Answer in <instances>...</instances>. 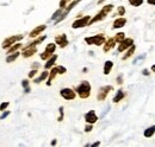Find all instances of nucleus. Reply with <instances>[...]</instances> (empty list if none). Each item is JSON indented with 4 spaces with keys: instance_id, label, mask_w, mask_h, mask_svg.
<instances>
[{
    "instance_id": "obj_18",
    "label": "nucleus",
    "mask_w": 155,
    "mask_h": 147,
    "mask_svg": "<svg viewBox=\"0 0 155 147\" xmlns=\"http://www.w3.org/2000/svg\"><path fill=\"white\" fill-rule=\"evenodd\" d=\"M58 55H53L50 58H48L47 59V63L44 64V69L45 70H49V69H51L54 65H55V62L58 61Z\"/></svg>"
},
{
    "instance_id": "obj_34",
    "label": "nucleus",
    "mask_w": 155,
    "mask_h": 147,
    "mask_svg": "<svg viewBox=\"0 0 155 147\" xmlns=\"http://www.w3.org/2000/svg\"><path fill=\"white\" fill-rule=\"evenodd\" d=\"M37 73H38V71H37V69H32V70L29 73V78H34V77L37 75Z\"/></svg>"
},
{
    "instance_id": "obj_27",
    "label": "nucleus",
    "mask_w": 155,
    "mask_h": 147,
    "mask_svg": "<svg viewBox=\"0 0 155 147\" xmlns=\"http://www.w3.org/2000/svg\"><path fill=\"white\" fill-rule=\"evenodd\" d=\"M21 86L24 88V92H30V83L28 80H23L21 81Z\"/></svg>"
},
{
    "instance_id": "obj_24",
    "label": "nucleus",
    "mask_w": 155,
    "mask_h": 147,
    "mask_svg": "<svg viewBox=\"0 0 155 147\" xmlns=\"http://www.w3.org/2000/svg\"><path fill=\"white\" fill-rule=\"evenodd\" d=\"M154 134H155V125L148 127V128L144 130V133H143V135H144L146 138H152Z\"/></svg>"
},
{
    "instance_id": "obj_2",
    "label": "nucleus",
    "mask_w": 155,
    "mask_h": 147,
    "mask_svg": "<svg viewBox=\"0 0 155 147\" xmlns=\"http://www.w3.org/2000/svg\"><path fill=\"white\" fill-rule=\"evenodd\" d=\"M91 89H92V87H91L90 82H88V81H82L79 86H77V88H75L74 90H75V92L79 95L80 99L85 100V99H88V97H90V95H91Z\"/></svg>"
},
{
    "instance_id": "obj_40",
    "label": "nucleus",
    "mask_w": 155,
    "mask_h": 147,
    "mask_svg": "<svg viewBox=\"0 0 155 147\" xmlns=\"http://www.w3.org/2000/svg\"><path fill=\"white\" fill-rule=\"evenodd\" d=\"M147 2H148L149 5H154L155 6V0H147Z\"/></svg>"
},
{
    "instance_id": "obj_39",
    "label": "nucleus",
    "mask_w": 155,
    "mask_h": 147,
    "mask_svg": "<svg viewBox=\"0 0 155 147\" xmlns=\"http://www.w3.org/2000/svg\"><path fill=\"white\" fill-rule=\"evenodd\" d=\"M142 75L143 76H149V70L148 69H143L142 70Z\"/></svg>"
},
{
    "instance_id": "obj_1",
    "label": "nucleus",
    "mask_w": 155,
    "mask_h": 147,
    "mask_svg": "<svg viewBox=\"0 0 155 147\" xmlns=\"http://www.w3.org/2000/svg\"><path fill=\"white\" fill-rule=\"evenodd\" d=\"M114 5L112 4H109V5H105V6H103V8L98 12L97 14L93 17V18H91L90 20V23H88V25H93L94 23H98V21H101V20H104V19L106 18L107 16H109V13L114 10Z\"/></svg>"
},
{
    "instance_id": "obj_12",
    "label": "nucleus",
    "mask_w": 155,
    "mask_h": 147,
    "mask_svg": "<svg viewBox=\"0 0 155 147\" xmlns=\"http://www.w3.org/2000/svg\"><path fill=\"white\" fill-rule=\"evenodd\" d=\"M55 44H58L61 49H64L69 42H68V38H67V35L62 33V35H58V36L55 37Z\"/></svg>"
},
{
    "instance_id": "obj_38",
    "label": "nucleus",
    "mask_w": 155,
    "mask_h": 147,
    "mask_svg": "<svg viewBox=\"0 0 155 147\" xmlns=\"http://www.w3.org/2000/svg\"><path fill=\"white\" fill-rule=\"evenodd\" d=\"M117 83H118V84H122V83H123V76H122V75H119V76L117 77Z\"/></svg>"
},
{
    "instance_id": "obj_16",
    "label": "nucleus",
    "mask_w": 155,
    "mask_h": 147,
    "mask_svg": "<svg viewBox=\"0 0 155 147\" xmlns=\"http://www.w3.org/2000/svg\"><path fill=\"white\" fill-rule=\"evenodd\" d=\"M45 29H47V25H38L37 27H35V29L30 32L29 37H30V38H36V37H38L39 35H42V32H43Z\"/></svg>"
},
{
    "instance_id": "obj_32",
    "label": "nucleus",
    "mask_w": 155,
    "mask_h": 147,
    "mask_svg": "<svg viewBox=\"0 0 155 147\" xmlns=\"http://www.w3.org/2000/svg\"><path fill=\"white\" fill-rule=\"evenodd\" d=\"M62 12H63V10H62V8H58V11H56V12H55V13L53 14V17H51V19H53V20H55V19H58V17H60V16L62 14Z\"/></svg>"
},
{
    "instance_id": "obj_26",
    "label": "nucleus",
    "mask_w": 155,
    "mask_h": 147,
    "mask_svg": "<svg viewBox=\"0 0 155 147\" xmlns=\"http://www.w3.org/2000/svg\"><path fill=\"white\" fill-rule=\"evenodd\" d=\"M45 38H47V36L44 35V36H41V37H37L34 42H31V43H29V46H37L38 44H41L43 40H45Z\"/></svg>"
},
{
    "instance_id": "obj_35",
    "label": "nucleus",
    "mask_w": 155,
    "mask_h": 147,
    "mask_svg": "<svg viewBox=\"0 0 155 147\" xmlns=\"http://www.w3.org/2000/svg\"><path fill=\"white\" fill-rule=\"evenodd\" d=\"M60 116H58V122H61L62 120H63V107H60Z\"/></svg>"
},
{
    "instance_id": "obj_5",
    "label": "nucleus",
    "mask_w": 155,
    "mask_h": 147,
    "mask_svg": "<svg viewBox=\"0 0 155 147\" xmlns=\"http://www.w3.org/2000/svg\"><path fill=\"white\" fill-rule=\"evenodd\" d=\"M24 38V36L23 35H13V36H10L7 37L4 42H2V49H5V50H7L10 46H12L13 44H16L17 42H19V40H21Z\"/></svg>"
},
{
    "instance_id": "obj_11",
    "label": "nucleus",
    "mask_w": 155,
    "mask_h": 147,
    "mask_svg": "<svg viewBox=\"0 0 155 147\" xmlns=\"http://www.w3.org/2000/svg\"><path fill=\"white\" fill-rule=\"evenodd\" d=\"M131 45H134V39L133 38H124L120 43H119V45H118V52H124L125 50H128Z\"/></svg>"
},
{
    "instance_id": "obj_7",
    "label": "nucleus",
    "mask_w": 155,
    "mask_h": 147,
    "mask_svg": "<svg viewBox=\"0 0 155 147\" xmlns=\"http://www.w3.org/2000/svg\"><path fill=\"white\" fill-rule=\"evenodd\" d=\"M80 1H81V0H72V1H71V2L67 5V7H66V8H63V12H62V14H61V16H60V17L56 19V21H55V23L58 24V23H60L61 20H63V19L67 17V14H68V13H69V12H71V11H72V10H73L75 6H77L78 4L80 2Z\"/></svg>"
},
{
    "instance_id": "obj_17",
    "label": "nucleus",
    "mask_w": 155,
    "mask_h": 147,
    "mask_svg": "<svg viewBox=\"0 0 155 147\" xmlns=\"http://www.w3.org/2000/svg\"><path fill=\"white\" fill-rule=\"evenodd\" d=\"M125 24H127V19L124 17H118L112 24V29H122L123 26H125Z\"/></svg>"
},
{
    "instance_id": "obj_10",
    "label": "nucleus",
    "mask_w": 155,
    "mask_h": 147,
    "mask_svg": "<svg viewBox=\"0 0 155 147\" xmlns=\"http://www.w3.org/2000/svg\"><path fill=\"white\" fill-rule=\"evenodd\" d=\"M90 20H91V16H85V17H82V18H79L72 24V27H73V29H81V27L88 26Z\"/></svg>"
},
{
    "instance_id": "obj_41",
    "label": "nucleus",
    "mask_w": 155,
    "mask_h": 147,
    "mask_svg": "<svg viewBox=\"0 0 155 147\" xmlns=\"http://www.w3.org/2000/svg\"><path fill=\"white\" fill-rule=\"evenodd\" d=\"M150 70H152V73H155V64H153V65H152Z\"/></svg>"
},
{
    "instance_id": "obj_23",
    "label": "nucleus",
    "mask_w": 155,
    "mask_h": 147,
    "mask_svg": "<svg viewBox=\"0 0 155 147\" xmlns=\"http://www.w3.org/2000/svg\"><path fill=\"white\" fill-rule=\"evenodd\" d=\"M135 50H136V46H135V45H131V46H130V48L127 50V54H125V55L122 57V59H123V61H127L128 58H130L131 56L134 55Z\"/></svg>"
},
{
    "instance_id": "obj_3",
    "label": "nucleus",
    "mask_w": 155,
    "mask_h": 147,
    "mask_svg": "<svg viewBox=\"0 0 155 147\" xmlns=\"http://www.w3.org/2000/svg\"><path fill=\"white\" fill-rule=\"evenodd\" d=\"M67 73V69L63 67V65H56V67H53L49 71V76H48V81H47V86L50 87L51 86V82L53 80L58 76V75H63V74Z\"/></svg>"
},
{
    "instance_id": "obj_9",
    "label": "nucleus",
    "mask_w": 155,
    "mask_h": 147,
    "mask_svg": "<svg viewBox=\"0 0 155 147\" xmlns=\"http://www.w3.org/2000/svg\"><path fill=\"white\" fill-rule=\"evenodd\" d=\"M112 90H114L112 86H104V87H101L99 89V92H98L97 100L98 101H104L107 97V95L110 94V92H112Z\"/></svg>"
},
{
    "instance_id": "obj_28",
    "label": "nucleus",
    "mask_w": 155,
    "mask_h": 147,
    "mask_svg": "<svg viewBox=\"0 0 155 147\" xmlns=\"http://www.w3.org/2000/svg\"><path fill=\"white\" fill-rule=\"evenodd\" d=\"M114 38L116 39L117 43H120V42L125 38V33H124V32H118V33H116V36L114 37Z\"/></svg>"
},
{
    "instance_id": "obj_31",
    "label": "nucleus",
    "mask_w": 155,
    "mask_h": 147,
    "mask_svg": "<svg viewBox=\"0 0 155 147\" xmlns=\"http://www.w3.org/2000/svg\"><path fill=\"white\" fill-rule=\"evenodd\" d=\"M72 0H60V8H66L67 7V5L71 2Z\"/></svg>"
},
{
    "instance_id": "obj_4",
    "label": "nucleus",
    "mask_w": 155,
    "mask_h": 147,
    "mask_svg": "<svg viewBox=\"0 0 155 147\" xmlns=\"http://www.w3.org/2000/svg\"><path fill=\"white\" fill-rule=\"evenodd\" d=\"M106 38L103 33H99L96 36H91V37H85V43L87 45H96V46H101L104 43H105Z\"/></svg>"
},
{
    "instance_id": "obj_42",
    "label": "nucleus",
    "mask_w": 155,
    "mask_h": 147,
    "mask_svg": "<svg viewBox=\"0 0 155 147\" xmlns=\"http://www.w3.org/2000/svg\"><path fill=\"white\" fill-rule=\"evenodd\" d=\"M99 145H100V142H99V141H97V142H94V144H93L92 146L94 147V146H99Z\"/></svg>"
},
{
    "instance_id": "obj_6",
    "label": "nucleus",
    "mask_w": 155,
    "mask_h": 147,
    "mask_svg": "<svg viewBox=\"0 0 155 147\" xmlns=\"http://www.w3.org/2000/svg\"><path fill=\"white\" fill-rule=\"evenodd\" d=\"M55 50H56V44H55V43H49V44L45 46V50H44V51H43V52L39 55L41 59L47 61L48 58H50L51 56L54 55Z\"/></svg>"
},
{
    "instance_id": "obj_36",
    "label": "nucleus",
    "mask_w": 155,
    "mask_h": 147,
    "mask_svg": "<svg viewBox=\"0 0 155 147\" xmlns=\"http://www.w3.org/2000/svg\"><path fill=\"white\" fill-rule=\"evenodd\" d=\"M92 129H93V125H92V124H87L86 127H85V132H86V133H90Z\"/></svg>"
},
{
    "instance_id": "obj_8",
    "label": "nucleus",
    "mask_w": 155,
    "mask_h": 147,
    "mask_svg": "<svg viewBox=\"0 0 155 147\" xmlns=\"http://www.w3.org/2000/svg\"><path fill=\"white\" fill-rule=\"evenodd\" d=\"M60 95H61L62 99H64L67 101H72V100H74L77 97V92L72 88H62L60 90Z\"/></svg>"
},
{
    "instance_id": "obj_20",
    "label": "nucleus",
    "mask_w": 155,
    "mask_h": 147,
    "mask_svg": "<svg viewBox=\"0 0 155 147\" xmlns=\"http://www.w3.org/2000/svg\"><path fill=\"white\" fill-rule=\"evenodd\" d=\"M48 76H49V71L44 70V71L41 74V75H39L37 78H35V80H34V83L38 84V83H41L42 81H45V80H48Z\"/></svg>"
},
{
    "instance_id": "obj_21",
    "label": "nucleus",
    "mask_w": 155,
    "mask_h": 147,
    "mask_svg": "<svg viewBox=\"0 0 155 147\" xmlns=\"http://www.w3.org/2000/svg\"><path fill=\"white\" fill-rule=\"evenodd\" d=\"M124 97H125V92H123L122 89H119V90L116 92L115 97L112 99V101H114V103H118V102H119V101H122Z\"/></svg>"
},
{
    "instance_id": "obj_13",
    "label": "nucleus",
    "mask_w": 155,
    "mask_h": 147,
    "mask_svg": "<svg viewBox=\"0 0 155 147\" xmlns=\"http://www.w3.org/2000/svg\"><path fill=\"white\" fill-rule=\"evenodd\" d=\"M84 119H85V121H86L87 124H92V125H94V124L98 121V116H97V114H96L94 110H90V111H87V113L85 114Z\"/></svg>"
},
{
    "instance_id": "obj_15",
    "label": "nucleus",
    "mask_w": 155,
    "mask_h": 147,
    "mask_svg": "<svg viewBox=\"0 0 155 147\" xmlns=\"http://www.w3.org/2000/svg\"><path fill=\"white\" fill-rule=\"evenodd\" d=\"M116 43L117 42L115 38H109V39H106L105 43L103 44V50H104V52H109V51H111V50L115 48Z\"/></svg>"
},
{
    "instance_id": "obj_14",
    "label": "nucleus",
    "mask_w": 155,
    "mask_h": 147,
    "mask_svg": "<svg viewBox=\"0 0 155 147\" xmlns=\"http://www.w3.org/2000/svg\"><path fill=\"white\" fill-rule=\"evenodd\" d=\"M36 52H37V46H29V45H26L25 48H23L21 56L24 58H29V57H32Z\"/></svg>"
},
{
    "instance_id": "obj_29",
    "label": "nucleus",
    "mask_w": 155,
    "mask_h": 147,
    "mask_svg": "<svg viewBox=\"0 0 155 147\" xmlns=\"http://www.w3.org/2000/svg\"><path fill=\"white\" fill-rule=\"evenodd\" d=\"M129 1V4L131 5V6H134V7H138V6H141L142 4H143V0H128Z\"/></svg>"
},
{
    "instance_id": "obj_43",
    "label": "nucleus",
    "mask_w": 155,
    "mask_h": 147,
    "mask_svg": "<svg viewBox=\"0 0 155 147\" xmlns=\"http://www.w3.org/2000/svg\"><path fill=\"white\" fill-rule=\"evenodd\" d=\"M51 145H56V140H53L51 141Z\"/></svg>"
},
{
    "instance_id": "obj_19",
    "label": "nucleus",
    "mask_w": 155,
    "mask_h": 147,
    "mask_svg": "<svg viewBox=\"0 0 155 147\" xmlns=\"http://www.w3.org/2000/svg\"><path fill=\"white\" fill-rule=\"evenodd\" d=\"M20 48H23V44H21V43H19V42H17L16 44H13L12 46H10V48L7 49V51H6V55H11V54H13V52L18 51Z\"/></svg>"
},
{
    "instance_id": "obj_37",
    "label": "nucleus",
    "mask_w": 155,
    "mask_h": 147,
    "mask_svg": "<svg viewBox=\"0 0 155 147\" xmlns=\"http://www.w3.org/2000/svg\"><path fill=\"white\" fill-rule=\"evenodd\" d=\"M8 115H10V111H8V110H6L5 113H2V114L0 115V120H4V119H5V117H7Z\"/></svg>"
},
{
    "instance_id": "obj_33",
    "label": "nucleus",
    "mask_w": 155,
    "mask_h": 147,
    "mask_svg": "<svg viewBox=\"0 0 155 147\" xmlns=\"http://www.w3.org/2000/svg\"><path fill=\"white\" fill-rule=\"evenodd\" d=\"M10 106V102H2L1 105H0V111H4V110H6V108Z\"/></svg>"
},
{
    "instance_id": "obj_25",
    "label": "nucleus",
    "mask_w": 155,
    "mask_h": 147,
    "mask_svg": "<svg viewBox=\"0 0 155 147\" xmlns=\"http://www.w3.org/2000/svg\"><path fill=\"white\" fill-rule=\"evenodd\" d=\"M19 56H20V52H18V51H16V52H13V54H11V55H7L6 62H7V63H12V62H15Z\"/></svg>"
},
{
    "instance_id": "obj_30",
    "label": "nucleus",
    "mask_w": 155,
    "mask_h": 147,
    "mask_svg": "<svg viewBox=\"0 0 155 147\" xmlns=\"http://www.w3.org/2000/svg\"><path fill=\"white\" fill-rule=\"evenodd\" d=\"M124 14H125V7H124V6H118V8H117L116 16H119V17H123Z\"/></svg>"
},
{
    "instance_id": "obj_22",
    "label": "nucleus",
    "mask_w": 155,
    "mask_h": 147,
    "mask_svg": "<svg viewBox=\"0 0 155 147\" xmlns=\"http://www.w3.org/2000/svg\"><path fill=\"white\" fill-rule=\"evenodd\" d=\"M112 68H114V62L112 61H106L105 64H104V75H109L111 73Z\"/></svg>"
}]
</instances>
